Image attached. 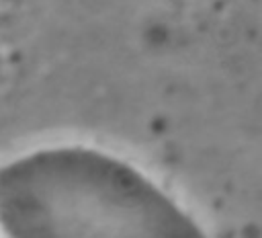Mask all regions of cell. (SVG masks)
<instances>
[{
  "label": "cell",
  "instance_id": "cell-1",
  "mask_svg": "<svg viewBox=\"0 0 262 238\" xmlns=\"http://www.w3.org/2000/svg\"><path fill=\"white\" fill-rule=\"evenodd\" d=\"M14 238H203L147 181L86 150L31 156L0 174Z\"/></svg>",
  "mask_w": 262,
  "mask_h": 238
}]
</instances>
